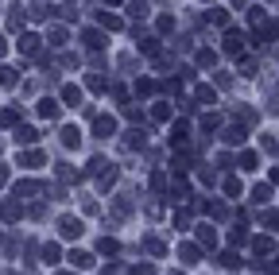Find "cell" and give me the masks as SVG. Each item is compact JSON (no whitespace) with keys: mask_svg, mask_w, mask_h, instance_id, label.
Listing matches in <instances>:
<instances>
[{"mask_svg":"<svg viewBox=\"0 0 279 275\" xmlns=\"http://www.w3.org/2000/svg\"><path fill=\"white\" fill-rule=\"evenodd\" d=\"M39 116H59V105L51 101V97H47V101H39Z\"/></svg>","mask_w":279,"mask_h":275,"instance_id":"1","label":"cell"},{"mask_svg":"<svg viewBox=\"0 0 279 275\" xmlns=\"http://www.w3.org/2000/svg\"><path fill=\"white\" fill-rule=\"evenodd\" d=\"M70 260H74V263H78V267H89V263H93V256H89V252H74Z\"/></svg>","mask_w":279,"mask_h":275,"instance_id":"2","label":"cell"},{"mask_svg":"<svg viewBox=\"0 0 279 275\" xmlns=\"http://www.w3.org/2000/svg\"><path fill=\"white\" fill-rule=\"evenodd\" d=\"M62 232H66V236H74V232H82V225H78L74 217H66V221H62Z\"/></svg>","mask_w":279,"mask_h":275,"instance_id":"3","label":"cell"},{"mask_svg":"<svg viewBox=\"0 0 279 275\" xmlns=\"http://www.w3.org/2000/svg\"><path fill=\"white\" fill-rule=\"evenodd\" d=\"M35 43H39L35 35H24V39H20V51H28V55H31V51H35Z\"/></svg>","mask_w":279,"mask_h":275,"instance_id":"4","label":"cell"},{"mask_svg":"<svg viewBox=\"0 0 279 275\" xmlns=\"http://www.w3.org/2000/svg\"><path fill=\"white\" fill-rule=\"evenodd\" d=\"M16 140H20V144H31V140H35V132H31V128H20V136H16Z\"/></svg>","mask_w":279,"mask_h":275,"instance_id":"5","label":"cell"},{"mask_svg":"<svg viewBox=\"0 0 279 275\" xmlns=\"http://www.w3.org/2000/svg\"><path fill=\"white\" fill-rule=\"evenodd\" d=\"M12 82H16V74H12V70H0V86H12Z\"/></svg>","mask_w":279,"mask_h":275,"instance_id":"6","label":"cell"},{"mask_svg":"<svg viewBox=\"0 0 279 275\" xmlns=\"http://www.w3.org/2000/svg\"><path fill=\"white\" fill-rule=\"evenodd\" d=\"M0 55H4V39H0Z\"/></svg>","mask_w":279,"mask_h":275,"instance_id":"7","label":"cell"}]
</instances>
